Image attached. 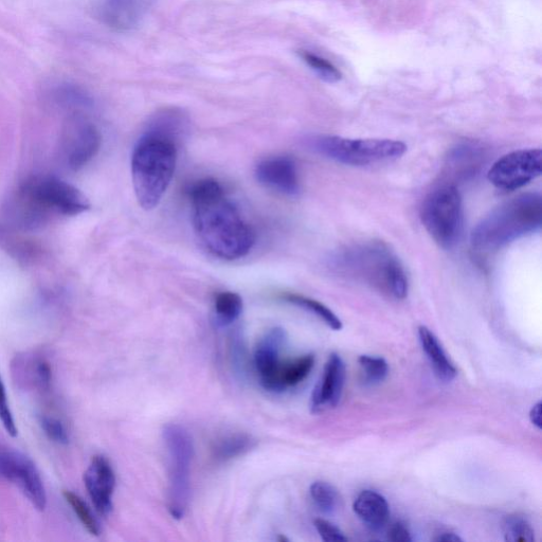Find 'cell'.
<instances>
[{
    "instance_id": "cell-1",
    "label": "cell",
    "mask_w": 542,
    "mask_h": 542,
    "mask_svg": "<svg viewBox=\"0 0 542 542\" xmlns=\"http://www.w3.org/2000/svg\"><path fill=\"white\" fill-rule=\"evenodd\" d=\"M190 198L196 233L211 254L229 261L249 254L255 233L216 180L197 182Z\"/></svg>"
},
{
    "instance_id": "cell-2",
    "label": "cell",
    "mask_w": 542,
    "mask_h": 542,
    "mask_svg": "<svg viewBox=\"0 0 542 542\" xmlns=\"http://www.w3.org/2000/svg\"><path fill=\"white\" fill-rule=\"evenodd\" d=\"M12 215L24 229L41 228L59 216H76L90 208L76 187L52 176L31 177L17 190Z\"/></svg>"
},
{
    "instance_id": "cell-3",
    "label": "cell",
    "mask_w": 542,
    "mask_h": 542,
    "mask_svg": "<svg viewBox=\"0 0 542 542\" xmlns=\"http://www.w3.org/2000/svg\"><path fill=\"white\" fill-rule=\"evenodd\" d=\"M541 225V195L522 194L486 216L473 232L472 245L479 255H491L502 247L538 231Z\"/></svg>"
},
{
    "instance_id": "cell-4",
    "label": "cell",
    "mask_w": 542,
    "mask_h": 542,
    "mask_svg": "<svg viewBox=\"0 0 542 542\" xmlns=\"http://www.w3.org/2000/svg\"><path fill=\"white\" fill-rule=\"evenodd\" d=\"M178 144L144 133L132 156V177L139 205L144 210L156 208L174 176Z\"/></svg>"
},
{
    "instance_id": "cell-5",
    "label": "cell",
    "mask_w": 542,
    "mask_h": 542,
    "mask_svg": "<svg viewBox=\"0 0 542 542\" xmlns=\"http://www.w3.org/2000/svg\"><path fill=\"white\" fill-rule=\"evenodd\" d=\"M162 436L169 456L168 510L174 519L180 520L190 501L193 440L189 431L178 424L165 426Z\"/></svg>"
},
{
    "instance_id": "cell-6",
    "label": "cell",
    "mask_w": 542,
    "mask_h": 542,
    "mask_svg": "<svg viewBox=\"0 0 542 542\" xmlns=\"http://www.w3.org/2000/svg\"><path fill=\"white\" fill-rule=\"evenodd\" d=\"M318 152L340 164L368 167L399 159L406 151V144L392 139H351L338 136L316 138Z\"/></svg>"
},
{
    "instance_id": "cell-7",
    "label": "cell",
    "mask_w": 542,
    "mask_h": 542,
    "mask_svg": "<svg viewBox=\"0 0 542 542\" xmlns=\"http://www.w3.org/2000/svg\"><path fill=\"white\" fill-rule=\"evenodd\" d=\"M348 268L358 277L385 289L396 299L408 295V279L400 261L381 245L360 247L350 252Z\"/></svg>"
},
{
    "instance_id": "cell-8",
    "label": "cell",
    "mask_w": 542,
    "mask_h": 542,
    "mask_svg": "<svg viewBox=\"0 0 542 542\" xmlns=\"http://www.w3.org/2000/svg\"><path fill=\"white\" fill-rule=\"evenodd\" d=\"M422 221L430 234L443 248L454 247L463 227L462 197L455 186H444L433 191L422 208Z\"/></svg>"
},
{
    "instance_id": "cell-9",
    "label": "cell",
    "mask_w": 542,
    "mask_h": 542,
    "mask_svg": "<svg viewBox=\"0 0 542 542\" xmlns=\"http://www.w3.org/2000/svg\"><path fill=\"white\" fill-rule=\"evenodd\" d=\"M0 476L13 483L28 498L36 510L44 511L47 495L38 468L20 451L0 448Z\"/></svg>"
},
{
    "instance_id": "cell-10",
    "label": "cell",
    "mask_w": 542,
    "mask_h": 542,
    "mask_svg": "<svg viewBox=\"0 0 542 542\" xmlns=\"http://www.w3.org/2000/svg\"><path fill=\"white\" fill-rule=\"evenodd\" d=\"M541 172V150H520L495 162L489 172V180L500 190L513 191L531 183Z\"/></svg>"
},
{
    "instance_id": "cell-11",
    "label": "cell",
    "mask_w": 542,
    "mask_h": 542,
    "mask_svg": "<svg viewBox=\"0 0 542 542\" xmlns=\"http://www.w3.org/2000/svg\"><path fill=\"white\" fill-rule=\"evenodd\" d=\"M101 136L96 126L85 120L70 122L63 138V153L72 171L84 168L99 152Z\"/></svg>"
},
{
    "instance_id": "cell-12",
    "label": "cell",
    "mask_w": 542,
    "mask_h": 542,
    "mask_svg": "<svg viewBox=\"0 0 542 542\" xmlns=\"http://www.w3.org/2000/svg\"><path fill=\"white\" fill-rule=\"evenodd\" d=\"M287 335L282 328L270 329L258 343L255 367L262 387L270 392H280L278 374L283 363L281 354Z\"/></svg>"
},
{
    "instance_id": "cell-13",
    "label": "cell",
    "mask_w": 542,
    "mask_h": 542,
    "mask_svg": "<svg viewBox=\"0 0 542 542\" xmlns=\"http://www.w3.org/2000/svg\"><path fill=\"white\" fill-rule=\"evenodd\" d=\"M84 483L95 509L102 516L113 512V496L116 487L114 469L104 456H96L84 474Z\"/></svg>"
},
{
    "instance_id": "cell-14",
    "label": "cell",
    "mask_w": 542,
    "mask_h": 542,
    "mask_svg": "<svg viewBox=\"0 0 542 542\" xmlns=\"http://www.w3.org/2000/svg\"><path fill=\"white\" fill-rule=\"evenodd\" d=\"M346 383V365L333 353L325 364L321 381L313 391L311 410L320 413L338 406Z\"/></svg>"
},
{
    "instance_id": "cell-15",
    "label": "cell",
    "mask_w": 542,
    "mask_h": 542,
    "mask_svg": "<svg viewBox=\"0 0 542 542\" xmlns=\"http://www.w3.org/2000/svg\"><path fill=\"white\" fill-rule=\"evenodd\" d=\"M258 182L268 189L294 196L300 192L296 162L291 157H270L259 162L256 168Z\"/></svg>"
},
{
    "instance_id": "cell-16",
    "label": "cell",
    "mask_w": 542,
    "mask_h": 542,
    "mask_svg": "<svg viewBox=\"0 0 542 542\" xmlns=\"http://www.w3.org/2000/svg\"><path fill=\"white\" fill-rule=\"evenodd\" d=\"M189 118L178 108H167L154 115L147 125L146 134L182 142L189 132Z\"/></svg>"
},
{
    "instance_id": "cell-17",
    "label": "cell",
    "mask_w": 542,
    "mask_h": 542,
    "mask_svg": "<svg viewBox=\"0 0 542 542\" xmlns=\"http://www.w3.org/2000/svg\"><path fill=\"white\" fill-rule=\"evenodd\" d=\"M353 509L358 518L369 528H383L390 516L387 499L374 491H363L356 498Z\"/></svg>"
},
{
    "instance_id": "cell-18",
    "label": "cell",
    "mask_w": 542,
    "mask_h": 542,
    "mask_svg": "<svg viewBox=\"0 0 542 542\" xmlns=\"http://www.w3.org/2000/svg\"><path fill=\"white\" fill-rule=\"evenodd\" d=\"M419 338L436 375L445 383L454 381L458 372L448 359L439 339L428 328L420 327Z\"/></svg>"
},
{
    "instance_id": "cell-19",
    "label": "cell",
    "mask_w": 542,
    "mask_h": 542,
    "mask_svg": "<svg viewBox=\"0 0 542 542\" xmlns=\"http://www.w3.org/2000/svg\"><path fill=\"white\" fill-rule=\"evenodd\" d=\"M142 12V0H105L101 7L103 21L118 29L131 28Z\"/></svg>"
},
{
    "instance_id": "cell-20",
    "label": "cell",
    "mask_w": 542,
    "mask_h": 542,
    "mask_svg": "<svg viewBox=\"0 0 542 542\" xmlns=\"http://www.w3.org/2000/svg\"><path fill=\"white\" fill-rule=\"evenodd\" d=\"M16 376L22 383L41 391H48L52 381V371L48 361L42 357H24L16 360Z\"/></svg>"
},
{
    "instance_id": "cell-21",
    "label": "cell",
    "mask_w": 542,
    "mask_h": 542,
    "mask_svg": "<svg viewBox=\"0 0 542 542\" xmlns=\"http://www.w3.org/2000/svg\"><path fill=\"white\" fill-rule=\"evenodd\" d=\"M257 441L244 432H233L214 441L211 451L212 457L218 462L236 459L254 449Z\"/></svg>"
},
{
    "instance_id": "cell-22",
    "label": "cell",
    "mask_w": 542,
    "mask_h": 542,
    "mask_svg": "<svg viewBox=\"0 0 542 542\" xmlns=\"http://www.w3.org/2000/svg\"><path fill=\"white\" fill-rule=\"evenodd\" d=\"M314 366L315 357L312 354L283 361L278 374L280 392L301 384L310 375Z\"/></svg>"
},
{
    "instance_id": "cell-23",
    "label": "cell",
    "mask_w": 542,
    "mask_h": 542,
    "mask_svg": "<svg viewBox=\"0 0 542 542\" xmlns=\"http://www.w3.org/2000/svg\"><path fill=\"white\" fill-rule=\"evenodd\" d=\"M216 320L222 325L237 321L243 312V299L237 293L224 292L214 301Z\"/></svg>"
},
{
    "instance_id": "cell-24",
    "label": "cell",
    "mask_w": 542,
    "mask_h": 542,
    "mask_svg": "<svg viewBox=\"0 0 542 542\" xmlns=\"http://www.w3.org/2000/svg\"><path fill=\"white\" fill-rule=\"evenodd\" d=\"M283 299L286 302L302 307V309L315 314L327 323L332 330H342L343 325L341 320L329 309V307L319 301L296 294H285L283 295Z\"/></svg>"
},
{
    "instance_id": "cell-25",
    "label": "cell",
    "mask_w": 542,
    "mask_h": 542,
    "mask_svg": "<svg viewBox=\"0 0 542 542\" xmlns=\"http://www.w3.org/2000/svg\"><path fill=\"white\" fill-rule=\"evenodd\" d=\"M310 494L316 507L325 514H332L338 509L340 497L335 487L324 481L311 485Z\"/></svg>"
},
{
    "instance_id": "cell-26",
    "label": "cell",
    "mask_w": 542,
    "mask_h": 542,
    "mask_svg": "<svg viewBox=\"0 0 542 542\" xmlns=\"http://www.w3.org/2000/svg\"><path fill=\"white\" fill-rule=\"evenodd\" d=\"M358 364L367 385L383 383L389 372L388 363L383 357L363 355L358 358Z\"/></svg>"
},
{
    "instance_id": "cell-27",
    "label": "cell",
    "mask_w": 542,
    "mask_h": 542,
    "mask_svg": "<svg viewBox=\"0 0 542 542\" xmlns=\"http://www.w3.org/2000/svg\"><path fill=\"white\" fill-rule=\"evenodd\" d=\"M63 495L67 503L70 505L72 511L76 513L79 520L82 522L84 528L90 534L99 536L101 533L99 522L92 510L89 509L86 502H84V500L75 493L69 491H65Z\"/></svg>"
},
{
    "instance_id": "cell-28",
    "label": "cell",
    "mask_w": 542,
    "mask_h": 542,
    "mask_svg": "<svg viewBox=\"0 0 542 542\" xmlns=\"http://www.w3.org/2000/svg\"><path fill=\"white\" fill-rule=\"evenodd\" d=\"M503 533L509 542H533L535 532L531 523L520 516H511L504 522Z\"/></svg>"
},
{
    "instance_id": "cell-29",
    "label": "cell",
    "mask_w": 542,
    "mask_h": 542,
    "mask_svg": "<svg viewBox=\"0 0 542 542\" xmlns=\"http://www.w3.org/2000/svg\"><path fill=\"white\" fill-rule=\"evenodd\" d=\"M300 58L309 65L325 82L336 83L341 79V72L328 60L309 51H300Z\"/></svg>"
},
{
    "instance_id": "cell-30",
    "label": "cell",
    "mask_w": 542,
    "mask_h": 542,
    "mask_svg": "<svg viewBox=\"0 0 542 542\" xmlns=\"http://www.w3.org/2000/svg\"><path fill=\"white\" fill-rule=\"evenodd\" d=\"M40 423L45 432V435L51 441L62 445L68 444V431L59 419L50 417V415H43V417H41Z\"/></svg>"
},
{
    "instance_id": "cell-31",
    "label": "cell",
    "mask_w": 542,
    "mask_h": 542,
    "mask_svg": "<svg viewBox=\"0 0 542 542\" xmlns=\"http://www.w3.org/2000/svg\"><path fill=\"white\" fill-rule=\"evenodd\" d=\"M0 422L11 437L17 436V428L11 412L6 389L2 377H0Z\"/></svg>"
},
{
    "instance_id": "cell-32",
    "label": "cell",
    "mask_w": 542,
    "mask_h": 542,
    "mask_svg": "<svg viewBox=\"0 0 542 542\" xmlns=\"http://www.w3.org/2000/svg\"><path fill=\"white\" fill-rule=\"evenodd\" d=\"M314 525L320 537L325 542H343L348 540L345 534L330 521L316 519Z\"/></svg>"
},
{
    "instance_id": "cell-33",
    "label": "cell",
    "mask_w": 542,
    "mask_h": 542,
    "mask_svg": "<svg viewBox=\"0 0 542 542\" xmlns=\"http://www.w3.org/2000/svg\"><path fill=\"white\" fill-rule=\"evenodd\" d=\"M389 539L394 542H410L412 541L411 534L407 527L401 522L395 523L389 530Z\"/></svg>"
},
{
    "instance_id": "cell-34",
    "label": "cell",
    "mask_w": 542,
    "mask_h": 542,
    "mask_svg": "<svg viewBox=\"0 0 542 542\" xmlns=\"http://www.w3.org/2000/svg\"><path fill=\"white\" fill-rule=\"evenodd\" d=\"M541 409H542V404H541V402H538L535 406H533V408H532V410L530 412L531 422L538 429H541Z\"/></svg>"
},
{
    "instance_id": "cell-35",
    "label": "cell",
    "mask_w": 542,
    "mask_h": 542,
    "mask_svg": "<svg viewBox=\"0 0 542 542\" xmlns=\"http://www.w3.org/2000/svg\"><path fill=\"white\" fill-rule=\"evenodd\" d=\"M436 541L439 542H462V538L458 536L455 533H443L438 538H436Z\"/></svg>"
},
{
    "instance_id": "cell-36",
    "label": "cell",
    "mask_w": 542,
    "mask_h": 542,
    "mask_svg": "<svg viewBox=\"0 0 542 542\" xmlns=\"http://www.w3.org/2000/svg\"><path fill=\"white\" fill-rule=\"evenodd\" d=\"M280 542L289 541L286 537L280 536L278 539Z\"/></svg>"
}]
</instances>
